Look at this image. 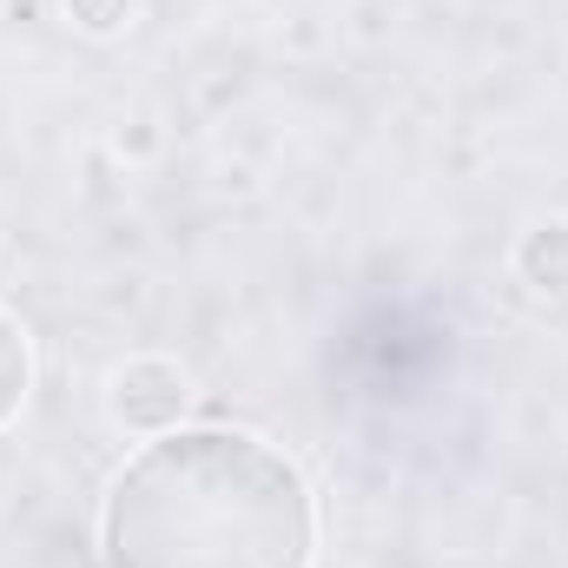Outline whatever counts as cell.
<instances>
[{
  "instance_id": "cell-3",
  "label": "cell",
  "mask_w": 568,
  "mask_h": 568,
  "mask_svg": "<svg viewBox=\"0 0 568 568\" xmlns=\"http://www.w3.org/2000/svg\"><path fill=\"white\" fill-rule=\"evenodd\" d=\"M516 278L536 297H568V219H542L516 239Z\"/></svg>"
},
{
  "instance_id": "cell-5",
  "label": "cell",
  "mask_w": 568,
  "mask_h": 568,
  "mask_svg": "<svg viewBox=\"0 0 568 568\" xmlns=\"http://www.w3.org/2000/svg\"><path fill=\"white\" fill-rule=\"evenodd\" d=\"M60 7H67V20H73L80 33H93V40L133 27V0H60Z\"/></svg>"
},
{
  "instance_id": "cell-1",
  "label": "cell",
  "mask_w": 568,
  "mask_h": 568,
  "mask_svg": "<svg viewBox=\"0 0 568 568\" xmlns=\"http://www.w3.org/2000/svg\"><path fill=\"white\" fill-rule=\"evenodd\" d=\"M106 568H311L317 496L304 469L239 424L145 436L100 503Z\"/></svg>"
},
{
  "instance_id": "cell-2",
  "label": "cell",
  "mask_w": 568,
  "mask_h": 568,
  "mask_svg": "<svg viewBox=\"0 0 568 568\" xmlns=\"http://www.w3.org/2000/svg\"><path fill=\"white\" fill-rule=\"evenodd\" d=\"M192 410V377L179 357H126L106 377V417L126 436H165Z\"/></svg>"
},
{
  "instance_id": "cell-4",
  "label": "cell",
  "mask_w": 568,
  "mask_h": 568,
  "mask_svg": "<svg viewBox=\"0 0 568 568\" xmlns=\"http://www.w3.org/2000/svg\"><path fill=\"white\" fill-rule=\"evenodd\" d=\"M27 390H33V337L20 331L13 311H0V429L20 417Z\"/></svg>"
}]
</instances>
